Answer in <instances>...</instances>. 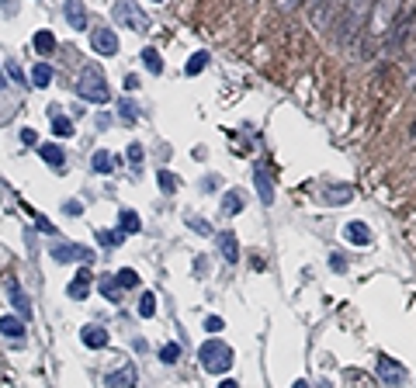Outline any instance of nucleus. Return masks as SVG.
I'll list each match as a JSON object with an SVG mask.
<instances>
[{"label": "nucleus", "mask_w": 416, "mask_h": 388, "mask_svg": "<svg viewBox=\"0 0 416 388\" xmlns=\"http://www.w3.org/2000/svg\"><path fill=\"white\" fill-rule=\"evenodd\" d=\"M80 340H84V347H91V350H101V347H108V329L104 326H84V333H80Z\"/></svg>", "instance_id": "nucleus-13"}, {"label": "nucleus", "mask_w": 416, "mask_h": 388, "mask_svg": "<svg viewBox=\"0 0 416 388\" xmlns=\"http://www.w3.org/2000/svg\"><path fill=\"white\" fill-rule=\"evenodd\" d=\"M115 284H118L122 291H129V288H139V274H135L132 267H122V270L115 274Z\"/></svg>", "instance_id": "nucleus-26"}, {"label": "nucleus", "mask_w": 416, "mask_h": 388, "mask_svg": "<svg viewBox=\"0 0 416 388\" xmlns=\"http://www.w3.org/2000/svg\"><path fill=\"white\" fill-rule=\"evenodd\" d=\"M21 142H25V146H35V142H39V136H35L32 129H21Z\"/></svg>", "instance_id": "nucleus-40"}, {"label": "nucleus", "mask_w": 416, "mask_h": 388, "mask_svg": "<svg viewBox=\"0 0 416 388\" xmlns=\"http://www.w3.org/2000/svg\"><path fill=\"white\" fill-rule=\"evenodd\" d=\"M49 115H53V132L59 139H73V122L66 115H59V108H49Z\"/></svg>", "instance_id": "nucleus-18"}, {"label": "nucleus", "mask_w": 416, "mask_h": 388, "mask_svg": "<svg viewBox=\"0 0 416 388\" xmlns=\"http://www.w3.org/2000/svg\"><path fill=\"white\" fill-rule=\"evenodd\" d=\"M343 239L354 243V246H368V243H371L368 222H361V219H357V222H347V225H343Z\"/></svg>", "instance_id": "nucleus-11"}, {"label": "nucleus", "mask_w": 416, "mask_h": 388, "mask_svg": "<svg viewBox=\"0 0 416 388\" xmlns=\"http://www.w3.org/2000/svg\"><path fill=\"white\" fill-rule=\"evenodd\" d=\"M139 315H142V319L156 315V295H153V291H146V295L139 298Z\"/></svg>", "instance_id": "nucleus-30"}, {"label": "nucleus", "mask_w": 416, "mask_h": 388, "mask_svg": "<svg viewBox=\"0 0 416 388\" xmlns=\"http://www.w3.org/2000/svg\"><path fill=\"white\" fill-rule=\"evenodd\" d=\"M63 212H66V215H80V212H84V205H80V201H66V205H63Z\"/></svg>", "instance_id": "nucleus-41"}, {"label": "nucleus", "mask_w": 416, "mask_h": 388, "mask_svg": "<svg viewBox=\"0 0 416 388\" xmlns=\"http://www.w3.org/2000/svg\"><path fill=\"white\" fill-rule=\"evenodd\" d=\"M216 243H219V250H223V260H226V264H236V260H240V243H236V232H229V229H226V232H219V236H216Z\"/></svg>", "instance_id": "nucleus-12"}, {"label": "nucleus", "mask_w": 416, "mask_h": 388, "mask_svg": "<svg viewBox=\"0 0 416 388\" xmlns=\"http://www.w3.org/2000/svg\"><path fill=\"white\" fill-rule=\"evenodd\" d=\"M8 77H11V80H15V84H25V73H21V66H18V63H15V59H11V63H8Z\"/></svg>", "instance_id": "nucleus-35"}, {"label": "nucleus", "mask_w": 416, "mask_h": 388, "mask_svg": "<svg viewBox=\"0 0 416 388\" xmlns=\"http://www.w3.org/2000/svg\"><path fill=\"white\" fill-rule=\"evenodd\" d=\"M91 49L97 53V56H118V35L111 32V28H94L91 32Z\"/></svg>", "instance_id": "nucleus-6"}, {"label": "nucleus", "mask_w": 416, "mask_h": 388, "mask_svg": "<svg viewBox=\"0 0 416 388\" xmlns=\"http://www.w3.org/2000/svg\"><path fill=\"white\" fill-rule=\"evenodd\" d=\"M53 260L66 264V260H80V264H91L94 260V250L80 246V243H56L53 246Z\"/></svg>", "instance_id": "nucleus-7"}, {"label": "nucleus", "mask_w": 416, "mask_h": 388, "mask_svg": "<svg viewBox=\"0 0 416 388\" xmlns=\"http://www.w3.org/2000/svg\"><path fill=\"white\" fill-rule=\"evenodd\" d=\"M375 371H378V378H381L388 388H399V385L406 381V367H402L399 360L385 357V353H378V360H375Z\"/></svg>", "instance_id": "nucleus-5"}, {"label": "nucleus", "mask_w": 416, "mask_h": 388, "mask_svg": "<svg viewBox=\"0 0 416 388\" xmlns=\"http://www.w3.org/2000/svg\"><path fill=\"white\" fill-rule=\"evenodd\" d=\"M254 184H257V198H261L264 205H274V184H271V177H267L264 167L254 170Z\"/></svg>", "instance_id": "nucleus-14"}, {"label": "nucleus", "mask_w": 416, "mask_h": 388, "mask_svg": "<svg viewBox=\"0 0 416 388\" xmlns=\"http://www.w3.org/2000/svg\"><path fill=\"white\" fill-rule=\"evenodd\" d=\"M129 163H132V167H139V163H142V146H139V142H132V146H129Z\"/></svg>", "instance_id": "nucleus-36"}, {"label": "nucleus", "mask_w": 416, "mask_h": 388, "mask_svg": "<svg viewBox=\"0 0 416 388\" xmlns=\"http://www.w3.org/2000/svg\"><path fill=\"white\" fill-rule=\"evenodd\" d=\"M118 225H122V229H118L122 236H132V232H139V229H142V222H139V215H135L132 208H122V215H118Z\"/></svg>", "instance_id": "nucleus-21"}, {"label": "nucleus", "mask_w": 416, "mask_h": 388, "mask_svg": "<svg viewBox=\"0 0 416 388\" xmlns=\"http://www.w3.org/2000/svg\"><path fill=\"white\" fill-rule=\"evenodd\" d=\"M223 326H226V322H223L219 315H205V329H212V333H219Z\"/></svg>", "instance_id": "nucleus-37"}, {"label": "nucleus", "mask_w": 416, "mask_h": 388, "mask_svg": "<svg viewBox=\"0 0 416 388\" xmlns=\"http://www.w3.org/2000/svg\"><path fill=\"white\" fill-rule=\"evenodd\" d=\"M35 49H39V56H49V53H56V35H53L49 28H42V32L35 35Z\"/></svg>", "instance_id": "nucleus-23"}, {"label": "nucleus", "mask_w": 416, "mask_h": 388, "mask_svg": "<svg viewBox=\"0 0 416 388\" xmlns=\"http://www.w3.org/2000/svg\"><path fill=\"white\" fill-rule=\"evenodd\" d=\"M39 229H42V232H49V236H53V232H56V225H53V222H49V219H39Z\"/></svg>", "instance_id": "nucleus-42"}, {"label": "nucleus", "mask_w": 416, "mask_h": 388, "mask_svg": "<svg viewBox=\"0 0 416 388\" xmlns=\"http://www.w3.org/2000/svg\"><path fill=\"white\" fill-rule=\"evenodd\" d=\"M198 360H201V367H205L208 374H226V371L233 367V347L223 343L219 336H212V340H205V343H201Z\"/></svg>", "instance_id": "nucleus-1"}, {"label": "nucleus", "mask_w": 416, "mask_h": 388, "mask_svg": "<svg viewBox=\"0 0 416 388\" xmlns=\"http://www.w3.org/2000/svg\"><path fill=\"white\" fill-rule=\"evenodd\" d=\"M330 4H333V0H316V25L330 18Z\"/></svg>", "instance_id": "nucleus-34"}, {"label": "nucleus", "mask_w": 416, "mask_h": 388, "mask_svg": "<svg viewBox=\"0 0 416 388\" xmlns=\"http://www.w3.org/2000/svg\"><path fill=\"white\" fill-rule=\"evenodd\" d=\"M91 170H94V174H111V170H115V156H111L108 149H97V153L91 156Z\"/></svg>", "instance_id": "nucleus-20"}, {"label": "nucleus", "mask_w": 416, "mask_h": 388, "mask_svg": "<svg viewBox=\"0 0 416 388\" xmlns=\"http://www.w3.org/2000/svg\"><path fill=\"white\" fill-rule=\"evenodd\" d=\"M292 388H312V385H309V381H295Z\"/></svg>", "instance_id": "nucleus-47"}, {"label": "nucleus", "mask_w": 416, "mask_h": 388, "mask_svg": "<svg viewBox=\"0 0 416 388\" xmlns=\"http://www.w3.org/2000/svg\"><path fill=\"white\" fill-rule=\"evenodd\" d=\"M243 212V194L240 191H226L223 198V215H240Z\"/></svg>", "instance_id": "nucleus-24"}, {"label": "nucleus", "mask_w": 416, "mask_h": 388, "mask_svg": "<svg viewBox=\"0 0 416 388\" xmlns=\"http://www.w3.org/2000/svg\"><path fill=\"white\" fill-rule=\"evenodd\" d=\"M91 281H94V274H91V270H80V274L70 281L66 295H70V298H77V302H84V298H87V291H91Z\"/></svg>", "instance_id": "nucleus-15"}, {"label": "nucleus", "mask_w": 416, "mask_h": 388, "mask_svg": "<svg viewBox=\"0 0 416 388\" xmlns=\"http://www.w3.org/2000/svg\"><path fill=\"white\" fill-rule=\"evenodd\" d=\"M111 15H115L118 25H125L132 32H146V15L135 8V0H118V4L111 8Z\"/></svg>", "instance_id": "nucleus-4"}, {"label": "nucleus", "mask_w": 416, "mask_h": 388, "mask_svg": "<svg viewBox=\"0 0 416 388\" xmlns=\"http://www.w3.org/2000/svg\"><path fill=\"white\" fill-rule=\"evenodd\" d=\"M319 201L323 205H347V201H354V187H330V191H323L319 194Z\"/></svg>", "instance_id": "nucleus-17"}, {"label": "nucleus", "mask_w": 416, "mask_h": 388, "mask_svg": "<svg viewBox=\"0 0 416 388\" xmlns=\"http://www.w3.org/2000/svg\"><path fill=\"white\" fill-rule=\"evenodd\" d=\"M153 4H163V0H153Z\"/></svg>", "instance_id": "nucleus-48"}, {"label": "nucleus", "mask_w": 416, "mask_h": 388, "mask_svg": "<svg viewBox=\"0 0 416 388\" xmlns=\"http://www.w3.org/2000/svg\"><path fill=\"white\" fill-rule=\"evenodd\" d=\"M39 153H42V160H46L49 167L63 170V163H66V153H63V146H59V142H42V146H39Z\"/></svg>", "instance_id": "nucleus-16"}, {"label": "nucleus", "mask_w": 416, "mask_h": 388, "mask_svg": "<svg viewBox=\"0 0 416 388\" xmlns=\"http://www.w3.org/2000/svg\"><path fill=\"white\" fill-rule=\"evenodd\" d=\"M330 267L343 274V270H347V257H340V253H333V257H330Z\"/></svg>", "instance_id": "nucleus-39"}, {"label": "nucleus", "mask_w": 416, "mask_h": 388, "mask_svg": "<svg viewBox=\"0 0 416 388\" xmlns=\"http://www.w3.org/2000/svg\"><path fill=\"white\" fill-rule=\"evenodd\" d=\"M0 336L21 347V343H25V319H15V315H0Z\"/></svg>", "instance_id": "nucleus-9"}, {"label": "nucleus", "mask_w": 416, "mask_h": 388, "mask_svg": "<svg viewBox=\"0 0 416 388\" xmlns=\"http://www.w3.org/2000/svg\"><path fill=\"white\" fill-rule=\"evenodd\" d=\"M8 87V77H4V70H0V91H4Z\"/></svg>", "instance_id": "nucleus-46"}, {"label": "nucleus", "mask_w": 416, "mask_h": 388, "mask_svg": "<svg viewBox=\"0 0 416 388\" xmlns=\"http://www.w3.org/2000/svg\"><path fill=\"white\" fill-rule=\"evenodd\" d=\"M402 11V0H375V11H371V18H368V39H381L388 28H392V21H395V15Z\"/></svg>", "instance_id": "nucleus-3"}, {"label": "nucleus", "mask_w": 416, "mask_h": 388, "mask_svg": "<svg viewBox=\"0 0 416 388\" xmlns=\"http://www.w3.org/2000/svg\"><path fill=\"white\" fill-rule=\"evenodd\" d=\"M101 291H104L108 298H118V291H122V288L115 284V277H101Z\"/></svg>", "instance_id": "nucleus-33"}, {"label": "nucleus", "mask_w": 416, "mask_h": 388, "mask_svg": "<svg viewBox=\"0 0 416 388\" xmlns=\"http://www.w3.org/2000/svg\"><path fill=\"white\" fill-rule=\"evenodd\" d=\"M205 66H208V53H194V56L187 59V66H184V70H187V77H198Z\"/></svg>", "instance_id": "nucleus-27"}, {"label": "nucleus", "mask_w": 416, "mask_h": 388, "mask_svg": "<svg viewBox=\"0 0 416 388\" xmlns=\"http://www.w3.org/2000/svg\"><path fill=\"white\" fill-rule=\"evenodd\" d=\"M156 181H160L163 194H173V191H177V177H173L170 170H160V174H156Z\"/></svg>", "instance_id": "nucleus-31"}, {"label": "nucleus", "mask_w": 416, "mask_h": 388, "mask_svg": "<svg viewBox=\"0 0 416 388\" xmlns=\"http://www.w3.org/2000/svg\"><path fill=\"white\" fill-rule=\"evenodd\" d=\"M187 222H191V229H194V232H201V236L212 232V225H205V219H187Z\"/></svg>", "instance_id": "nucleus-38"}, {"label": "nucleus", "mask_w": 416, "mask_h": 388, "mask_svg": "<svg viewBox=\"0 0 416 388\" xmlns=\"http://www.w3.org/2000/svg\"><path fill=\"white\" fill-rule=\"evenodd\" d=\"M11 302H15V308H18V319H32V302L25 298V291H21L18 281L11 284Z\"/></svg>", "instance_id": "nucleus-19"}, {"label": "nucleus", "mask_w": 416, "mask_h": 388, "mask_svg": "<svg viewBox=\"0 0 416 388\" xmlns=\"http://www.w3.org/2000/svg\"><path fill=\"white\" fill-rule=\"evenodd\" d=\"M177 357H180V347H177V343H163V347H160V360H163V364H177Z\"/></svg>", "instance_id": "nucleus-32"}, {"label": "nucleus", "mask_w": 416, "mask_h": 388, "mask_svg": "<svg viewBox=\"0 0 416 388\" xmlns=\"http://www.w3.org/2000/svg\"><path fill=\"white\" fill-rule=\"evenodd\" d=\"M122 239H125V236H122V232H111V229H101V232H97V243H101V246H108V250L122 246Z\"/></svg>", "instance_id": "nucleus-29"}, {"label": "nucleus", "mask_w": 416, "mask_h": 388, "mask_svg": "<svg viewBox=\"0 0 416 388\" xmlns=\"http://www.w3.org/2000/svg\"><path fill=\"white\" fill-rule=\"evenodd\" d=\"M49 84H53V66H49V63H35V66H32V87L42 91V87H49Z\"/></svg>", "instance_id": "nucleus-22"}, {"label": "nucleus", "mask_w": 416, "mask_h": 388, "mask_svg": "<svg viewBox=\"0 0 416 388\" xmlns=\"http://www.w3.org/2000/svg\"><path fill=\"white\" fill-rule=\"evenodd\" d=\"M201 187H205V191H208V187H219V177H216V174H212V177H205Z\"/></svg>", "instance_id": "nucleus-43"}, {"label": "nucleus", "mask_w": 416, "mask_h": 388, "mask_svg": "<svg viewBox=\"0 0 416 388\" xmlns=\"http://www.w3.org/2000/svg\"><path fill=\"white\" fill-rule=\"evenodd\" d=\"M77 94H80L87 104H108V98H111L108 80H104V73H101L97 66H87V70L80 73V80H77Z\"/></svg>", "instance_id": "nucleus-2"}, {"label": "nucleus", "mask_w": 416, "mask_h": 388, "mask_svg": "<svg viewBox=\"0 0 416 388\" xmlns=\"http://www.w3.org/2000/svg\"><path fill=\"white\" fill-rule=\"evenodd\" d=\"M63 15H66V21H70L73 32H84V28H87V8H84V0H66Z\"/></svg>", "instance_id": "nucleus-10"}, {"label": "nucleus", "mask_w": 416, "mask_h": 388, "mask_svg": "<svg viewBox=\"0 0 416 388\" xmlns=\"http://www.w3.org/2000/svg\"><path fill=\"white\" fill-rule=\"evenodd\" d=\"M142 66H146L153 77H160V73H163V59H160V53H156V49H142Z\"/></svg>", "instance_id": "nucleus-25"}, {"label": "nucleus", "mask_w": 416, "mask_h": 388, "mask_svg": "<svg viewBox=\"0 0 416 388\" xmlns=\"http://www.w3.org/2000/svg\"><path fill=\"white\" fill-rule=\"evenodd\" d=\"M135 381H139L135 364H122V367H115V371L104 374V385H108V388H135Z\"/></svg>", "instance_id": "nucleus-8"}, {"label": "nucleus", "mask_w": 416, "mask_h": 388, "mask_svg": "<svg viewBox=\"0 0 416 388\" xmlns=\"http://www.w3.org/2000/svg\"><path fill=\"white\" fill-rule=\"evenodd\" d=\"M118 118H122L125 125H135V118H139V108H135L132 101H125V98H122V104H118Z\"/></svg>", "instance_id": "nucleus-28"}, {"label": "nucleus", "mask_w": 416, "mask_h": 388, "mask_svg": "<svg viewBox=\"0 0 416 388\" xmlns=\"http://www.w3.org/2000/svg\"><path fill=\"white\" fill-rule=\"evenodd\" d=\"M139 87V77H125V91H135Z\"/></svg>", "instance_id": "nucleus-44"}, {"label": "nucleus", "mask_w": 416, "mask_h": 388, "mask_svg": "<svg viewBox=\"0 0 416 388\" xmlns=\"http://www.w3.org/2000/svg\"><path fill=\"white\" fill-rule=\"evenodd\" d=\"M219 388H240V385H236V381H233V378H226V381H223V385H219Z\"/></svg>", "instance_id": "nucleus-45"}]
</instances>
